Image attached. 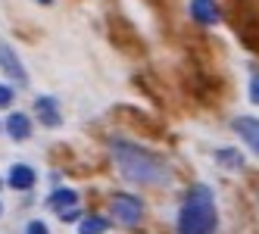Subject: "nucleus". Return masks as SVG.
<instances>
[{"instance_id": "obj_13", "label": "nucleus", "mask_w": 259, "mask_h": 234, "mask_svg": "<svg viewBox=\"0 0 259 234\" xmlns=\"http://www.w3.org/2000/svg\"><path fill=\"white\" fill-rule=\"evenodd\" d=\"M10 103H13V87L0 84V106H10Z\"/></svg>"}, {"instance_id": "obj_7", "label": "nucleus", "mask_w": 259, "mask_h": 234, "mask_svg": "<svg viewBox=\"0 0 259 234\" xmlns=\"http://www.w3.org/2000/svg\"><path fill=\"white\" fill-rule=\"evenodd\" d=\"M34 113H38L41 122L50 125V128H57V125H60V106H57L53 97H38V100H34Z\"/></svg>"}, {"instance_id": "obj_12", "label": "nucleus", "mask_w": 259, "mask_h": 234, "mask_svg": "<svg viewBox=\"0 0 259 234\" xmlns=\"http://www.w3.org/2000/svg\"><path fill=\"white\" fill-rule=\"evenodd\" d=\"M109 225H106V219H97V215H94V219H84L81 225H78V234H103Z\"/></svg>"}, {"instance_id": "obj_3", "label": "nucleus", "mask_w": 259, "mask_h": 234, "mask_svg": "<svg viewBox=\"0 0 259 234\" xmlns=\"http://www.w3.org/2000/svg\"><path fill=\"white\" fill-rule=\"evenodd\" d=\"M109 212H113L122 225H138L144 219V203L132 194H116L113 200H109Z\"/></svg>"}, {"instance_id": "obj_4", "label": "nucleus", "mask_w": 259, "mask_h": 234, "mask_svg": "<svg viewBox=\"0 0 259 234\" xmlns=\"http://www.w3.org/2000/svg\"><path fill=\"white\" fill-rule=\"evenodd\" d=\"M231 128L240 134V141H247V147L259 156V119H250V116H240L231 122Z\"/></svg>"}, {"instance_id": "obj_9", "label": "nucleus", "mask_w": 259, "mask_h": 234, "mask_svg": "<svg viewBox=\"0 0 259 234\" xmlns=\"http://www.w3.org/2000/svg\"><path fill=\"white\" fill-rule=\"evenodd\" d=\"M7 131H10L13 141H25V137L31 134V119H28L25 113H13V116L7 119Z\"/></svg>"}, {"instance_id": "obj_8", "label": "nucleus", "mask_w": 259, "mask_h": 234, "mask_svg": "<svg viewBox=\"0 0 259 234\" xmlns=\"http://www.w3.org/2000/svg\"><path fill=\"white\" fill-rule=\"evenodd\" d=\"M34 178H38V175H34V169L19 163V166H13V169H10L7 181H10V188H16V191H28V188L34 184Z\"/></svg>"}, {"instance_id": "obj_5", "label": "nucleus", "mask_w": 259, "mask_h": 234, "mask_svg": "<svg viewBox=\"0 0 259 234\" xmlns=\"http://www.w3.org/2000/svg\"><path fill=\"white\" fill-rule=\"evenodd\" d=\"M191 16H194L200 25H215L222 19L215 0H191Z\"/></svg>"}, {"instance_id": "obj_10", "label": "nucleus", "mask_w": 259, "mask_h": 234, "mask_svg": "<svg viewBox=\"0 0 259 234\" xmlns=\"http://www.w3.org/2000/svg\"><path fill=\"white\" fill-rule=\"evenodd\" d=\"M75 203H78V194H75V191H66V188H60L57 194L50 197V206H53V209H60V212L72 209Z\"/></svg>"}, {"instance_id": "obj_18", "label": "nucleus", "mask_w": 259, "mask_h": 234, "mask_svg": "<svg viewBox=\"0 0 259 234\" xmlns=\"http://www.w3.org/2000/svg\"><path fill=\"white\" fill-rule=\"evenodd\" d=\"M256 203H259V197H256Z\"/></svg>"}, {"instance_id": "obj_16", "label": "nucleus", "mask_w": 259, "mask_h": 234, "mask_svg": "<svg viewBox=\"0 0 259 234\" xmlns=\"http://www.w3.org/2000/svg\"><path fill=\"white\" fill-rule=\"evenodd\" d=\"M78 215H81V212H78L75 206H72V209H66V212H60V219H63V222H75V219H78Z\"/></svg>"}, {"instance_id": "obj_17", "label": "nucleus", "mask_w": 259, "mask_h": 234, "mask_svg": "<svg viewBox=\"0 0 259 234\" xmlns=\"http://www.w3.org/2000/svg\"><path fill=\"white\" fill-rule=\"evenodd\" d=\"M38 4H50V0H38Z\"/></svg>"}, {"instance_id": "obj_14", "label": "nucleus", "mask_w": 259, "mask_h": 234, "mask_svg": "<svg viewBox=\"0 0 259 234\" xmlns=\"http://www.w3.org/2000/svg\"><path fill=\"white\" fill-rule=\"evenodd\" d=\"M25 234H50V231H47V225H44V222H28Z\"/></svg>"}, {"instance_id": "obj_2", "label": "nucleus", "mask_w": 259, "mask_h": 234, "mask_svg": "<svg viewBox=\"0 0 259 234\" xmlns=\"http://www.w3.org/2000/svg\"><path fill=\"white\" fill-rule=\"evenodd\" d=\"M219 225L215 200L206 184H194L184 197V206L178 215V234H212Z\"/></svg>"}, {"instance_id": "obj_15", "label": "nucleus", "mask_w": 259, "mask_h": 234, "mask_svg": "<svg viewBox=\"0 0 259 234\" xmlns=\"http://www.w3.org/2000/svg\"><path fill=\"white\" fill-rule=\"evenodd\" d=\"M250 100L259 103V75H253V81H250Z\"/></svg>"}, {"instance_id": "obj_1", "label": "nucleus", "mask_w": 259, "mask_h": 234, "mask_svg": "<svg viewBox=\"0 0 259 234\" xmlns=\"http://www.w3.org/2000/svg\"><path fill=\"white\" fill-rule=\"evenodd\" d=\"M113 156H116V166L119 172L135 184H165L169 181V166L150 150H141L135 144H125V141H113Z\"/></svg>"}, {"instance_id": "obj_11", "label": "nucleus", "mask_w": 259, "mask_h": 234, "mask_svg": "<svg viewBox=\"0 0 259 234\" xmlns=\"http://www.w3.org/2000/svg\"><path fill=\"white\" fill-rule=\"evenodd\" d=\"M215 159H219V163H225V169H244V156H240L237 150H219Z\"/></svg>"}, {"instance_id": "obj_6", "label": "nucleus", "mask_w": 259, "mask_h": 234, "mask_svg": "<svg viewBox=\"0 0 259 234\" xmlns=\"http://www.w3.org/2000/svg\"><path fill=\"white\" fill-rule=\"evenodd\" d=\"M0 69H4L10 78H16L19 84H25V69H22L19 57H16V53H13L4 41H0Z\"/></svg>"}]
</instances>
